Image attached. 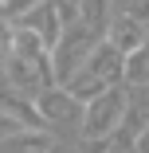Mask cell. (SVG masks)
<instances>
[{
	"mask_svg": "<svg viewBox=\"0 0 149 153\" xmlns=\"http://www.w3.org/2000/svg\"><path fill=\"white\" fill-rule=\"evenodd\" d=\"M130 79H149V55H133L130 59Z\"/></svg>",
	"mask_w": 149,
	"mask_h": 153,
	"instance_id": "2",
	"label": "cell"
},
{
	"mask_svg": "<svg viewBox=\"0 0 149 153\" xmlns=\"http://www.w3.org/2000/svg\"><path fill=\"white\" fill-rule=\"evenodd\" d=\"M0 4H4V0H0Z\"/></svg>",
	"mask_w": 149,
	"mask_h": 153,
	"instance_id": "3",
	"label": "cell"
},
{
	"mask_svg": "<svg viewBox=\"0 0 149 153\" xmlns=\"http://www.w3.org/2000/svg\"><path fill=\"white\" fill-rule=\"evenodd\" d=\"M118 102L114 94H102L94 106H90V122H86V134H106L110 126H114V118H118Z\"/></svg>",
	"mask_w": 149,
	"mask_h": 153,
	"instance_id": "1",
	"label": "cell"
}]
</instances>
